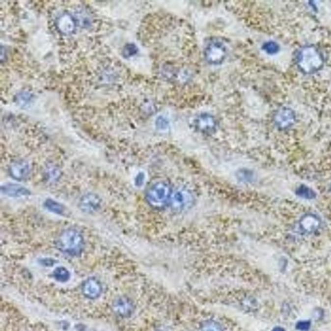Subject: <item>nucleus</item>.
I'll return each instance as SVG.
<instances>
[{
    "instance_id": "nucleus-1",
    "label": "nucleus",
    "mask_w": 331,
    "mask_h": 331,
    "mask_svg": "<svg viewBox=\"0 0 331 331\" xmlns=\"http://www.w3.org/2000/svg\"><path fill=\"white\" fill-rule=\"evenodd\" d=\"M57 248L65 254L75 256L83 252L84 241L81 233L70 228L63 231L59 235L56 243Z\"/></svg>"
},
{
    "instance_id": "nucleus-2",
    "label": "nucleus",
    "mask_w": 331,
    "mask_h": 331,
    "mask_svg": "<svg viewBox=\"0 0 331 331\" xmlns=\"http://www.w3.org/2000/svg\"><path fill=\"white\" fill-rule=\"evenodd\" d=\"M296 62L300 70L305 73H313L320 70L324 65V58L315 47L306 46L298 53Z\"/></svg>"
},
{
    "instance_id": "nucleus-17",
    "label": "nucleus",
    "mask_w": 331,
    "mask_h": 331,
    "mask_svg": "<svg viewBox=\"0 0 331 331\" xmlns=\"http://www.w3.org/2000/svg\"><path fill=\"white\" fill-rule=\"evenodd\" d=\"M45 206L47 209L53 213L56 214H62L64 212V207L60 203H57L52 199L46 200L45 203Z\"/></svg>"
},
{
    "instance_id": "nucleus-14",
    "label": "nucleus",
    "mask_w": 331,
    "mask_h": 331,
    "mask_svg": "<svg viewBox=\"0 0 331 331\" xmlns=\"http://www.w3.org/2000/svg\"><path fill=\"white\" fill-rule=\"evenodd\" d=\"M2 192L11 197H22L29 195L30 192L22 186L9 184L2 187Z\"/></svg>"
},
{
    "instance_id": "nucleus-19",
    "label": "nucleus",
    "mask_w": 331,
    "mask_h": 331,
    "mask_svg": "<svg viewBox=\"0 0 331 331\" xmlns=\"http://www.w3.org/2000/svg\"><path fill=\"white\" fill-rule=\"evenodd\" d=\"M264 50L269 54H275L279 51V46L275 42H268L263 46Z\"/></svg>"
},
{
    "instance_id": "nucleus-13",
    "label": "nucleus",
    "mask_w": 331,
    "mask_h": 331,
    "mask_svg": "<svg viewBox=\"0 0 331 331\" xmlns=\"http://www.w3.org/2000/svg\"><path fill=\"white\" fill-rule=\"evenodd\" d=\"M57 26L60 31L65 34L72 33L75 28L74 20L70 14H64L58 18Z\"/></svg>"
},
{
    "instance_id": "nucleus-24",
    "label": "nucleus",
    "mask_w": 331,
    "mask_h": 331,
    "mask_svg": "<svg viewBox=\"0 0 331 331\" xmlns=\"http://www.w3.org/2000/svg\"></svg>"
},
{
    "instance_id": "nucleus-18",
    "label": "nucleus",
    "mask_w": 331,
    "mask_h": 331,
    "mask_svg": "<svg viewBox=\"0 0 331 331\" xmlns=\"http://www.w3.org/2000/svg\"><path fill=\"white\" fill-rule=\"evenodd\" d=\"M201 331H223L221 326L213 320L205 321L202 325Z\"/></svg>"
},
{
    "instance_id": "nucleus-16",
    "label": "nucleus",
    "mask_w": 331,
    "mask_h": 331,
    "mask_svg": "<svg viewBox=\"0 0 331 331\" xmlns=\"http://www.w3.org/2000/svg\"><path fill=\"white\" fill-rule=\"evenodd\" d=\"M53 276L58 281L65 282L70 277V273L65 268L60 267L56 268L53 272Z\"/></svg>"
},
{
    "instance_id": "nucleus-4",
    "label": "nucleus",
    "mask_w": 331,
    "mask_h": 331,
    "mask_svg": "<svg viewBox=\"0 0 331 331\" xmlns=\"http://www.w3.org/2000/svg\"><path fill=\"white\" fill-rule=\"evenodd\" d=\"M194 196L189 189L180 187L173 191L169 204L174 211L180 212L188 210L193 205Z\"/></svg>"
},
{
    "instance_id": "nucleus-21",
    "label": "nucleus",
    "mask_w": 331,
    "mask_h": 331,
    "mask_svg": "<svg viewBox=\"0 0 331 331\" xmlns=\"http://www.w3.org/2000/svg\"><path fill=\"white\" fill-rule=\"evenodd\" d=\"M310 328L309 321H300L296 324V329L302 331H307Z\"/></svg>"
},
{
    "instance_id": "nucleus-7",
    "label": "nucleus",
    "mask_w": 331,
    "mask_h": 331,
    "mask_svg": "<svg viewBox=\"0 0 331 331\" xmlns=\"http://www.w3.org/2000/svg\"><path fill=\"white\" fill-rule=\"evenodd\" d=\"M295 114L293 110L287 108H282L275 113L274 120L276 125L280 129H286L293 125L295 121Z\"/></svg>"
},
{
    "instance_id": "nucleus-20",
    "label": "nucleus",
    "mask_w": 331,
    "mask_h": 331,
    "mask_svg": "<svg viewBox=\"0 0 331 331\" xmlns=\"http://www.w3.org/2000/svg\"><path fill=\"white\" fill-rule=\"evenodd\" d=\"M137 52H138V48L134 44H128L124 47L123 50V55L124 56L126 57H131L134 56V55H136Z\"/></svg>"
},
{
    "instance_id": "nucleus-5",
    "label": "nucleus",
    "mask_w": 331,
    "mask_h": 331,
    "mask_svg": "<svg viewBox=\"0 0 331 331\" xmlns=\"http://www.w3.org/2000/svg\"><path fill=\"white\" fill-rule=\"evenodd\" d=\"M226 50L224 45L218 40L210 42L204 51L206 60L211 64H220L226 58Z\"/></svg>"
},
{
    "instance_id": "nucleus-6",
    "label": "nucleus",
    "mask_w": 331,
    "mask_h": 331,
    "mask_svg": "<svg viewBox=\"0 0 331 331\" xmlns=\"http://www.w3.org/2000/svg\"><path fill=\"white\" fill-rule=\"evenodd\" d=\"M322 225V221L316 214H306L300 218L299 227L302 232L306 234H311L320 229Z\"/></svg>"
},
{
    "instance_id": "nucleus-8",
    "label": "nucleus",
    "mask_w": 331,
    "mask_h": 331,
    "mask_svg": "<svg viewBox=\"0 0 331 331\" xmlns=\"http://www.w3.org/2000/svg\"><path fill=\"white\" fill-rule=\"evenodd\" d=\"M101 205V198L95 193H87L82 197L79 201V207L82 211L87 214L97 212Z\"/></svg>"
},
{
    "instance_id": "nucleus-10",
    "label": "nucleus",
    "mask_w": 331,
    "mask_h": 331,
    "mask_svg": "<svg viewBox=\"0 0 331 331\" xmlns=\"http://www.w3.org/2000/svg\"><path fill=\"white\" fill-rule=\"evenodd\" d=\"M82 291L85 298L90 300L97 299L102 293L101 283L95 277H89L83 282Z\"/></svg>"
},
{
    "instance_id": "nucleus-11",
    "label": "nucleus",
    "mask_w": 331,
    "mask_h": 331,
    "mask_svg": "<svg viewBox=\"0 0 331 331\" xmlns=\"http://www.w3.org/2000/svg\"><path fill=\"white\" fill-rule=\"evenodd\" d=\"M29 165L24 160L16 161L9 167L10 175L16 180L26 179L29 174Z\"/></svg>"
},
{
    "instance_id": "nucleus-22",
    "label": "nucleus",
    "mask_w": 331,
    "mask_h": 331,
    "mask_svg": "<svg viewBox=\"0 0 331 331\" xmlns=\"http://www.w3.org/2000/svg\"><path fill=\"white\" fill-rule=\"evenodd\" d=\"M18 99L19 100L20 103L26 104L29 101L30 95L26 93H22L21 95H19Z\"/></svg>"
},
{
    "instance_id": "nucleus-9",
    "label": "nucleus",
    "mask_w": 331,
    "mask_h": 331,
    "mask_svg": "<svg viewBox=\"0 0 331 331\" xmlns=\"http://www.w3.org/2000/svg\"><path fill=\"white\" fill-rule=\"evenodd\" d=\"M114 312L122 318H127L132 315L134 311V305L132 302L126 296H121L115 299L113 303Z\"/></svg>"
},
{
    "instance_id": "nucleus-12",
    "label": "nucleus",
    "mask_w": 331,
    "mask_h": 331,
    "mask_svg": "<svg viewBox=\"0 0 331 331\" xmlns=\"http://www.w3.org/2000/svg\"><path fill=\"white\" fill-rule=\"evenodd\" d=\"M196 128L204 134H210L216 128V122L211 115L203 114L196 119Z\"/></svg>"
},
{
    "instance_id": "nucleus-3",
    "label": "nucleus",
    "mask_w": 331,
    "mask_h": 331,
    "mask_svg": "<svg viewBox=\"0 0 331 331\" xmlns=\"http://www.w3.org/2000/svg\"><path fill=\"white\" fill-rule=\"evenodd\" d=\"M172 192V188L167 181H157L147 191V202L153 208L161 209L169 204Z\"/></svg>"
},
{
    "instance_id": "nucleus-23",
    "label": "nucleus",
    "mask_w": 331,
    "mask_h": 331,
    "mask_svg": "<svg viewBox=\"0 0 331 331\" xmlns=\"http://www.w3.org/2000/svg\"><path fill=\"white\" fill-rule=\"evenodd\" d=\"M273 331H284L283 328H279V327H276V328L274 329Z\"/></svg>"
},
{
    "instance_id": "nucleus-15",
    "label": "nucleus",
    "mask_w": 331,
    "mask_h": 331,
    "mask_svg": "<svg viewBox=\"0 0 331 331\" xmlns=\"http://www.w3.org/2000/svg\"><path fill=\"white\" fill-rule=\"evenodd\" d=\"M296 194L303 199L311 200L316 197V192L307 186L302 185L296 190Z\"/></svg>"
}]
</instances>
